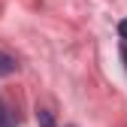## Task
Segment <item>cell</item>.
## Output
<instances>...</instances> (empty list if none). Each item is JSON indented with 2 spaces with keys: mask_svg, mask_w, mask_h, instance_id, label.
<instances>
[{
  "mask_svg": "<svg viewBox=\"0 0 127 127\" xmlns=\"http://www.w3.org/2000/svg\"><path fill=\"white\" fill-rule=\"evenodd\" d=\"M0 127H9V118H6V112H3V106H0Z\"/></svg>",
  "mask_w": 127,
  "mask_h": 127,
  "instance_id": "obj_4",
  "label": "cell"
},
{
  "mask_svg": "<svg viewBox=\"0 0 127 127\" xmlns=\"http://www.w3.org/2000/svg\"><path fill=\"white\" fill-rule=\"evenodd\" d=\"M36 121H39V127H58L55 124V115L49 112V109H36Z\"/></svg>",
  "mask_w": 127,
  "mask_h": 127,
  "instance_id": "obj_2",
  "label": "cell"
},
{
  "mask_svg": "<svg viewBox=\"0 0 127 127\" xmlns=\"http://www.w3.org/2000/svg\"><path fill=\"white\" fill-rule=\"evenodd\" d=\"M15 70H18L15 58H12V55H6V52H0V79H3V76H12Z\"/></svg>",
  "mask_w": 127,
  "mask_h": 127,
  "instance_id": "obj_1",
  "label": "cell"
},
{
  "mask_svg": "<svg viewBox=\"0 0 127 127\" xmlns=\"http://www.w3.org/2000/svg\"><path fill=\"white\" fill-rule=\"evenodd\" d=\"M118 36L127 42V18H121V21H118Z\"/></svg>",
  "mask_w": 127,
  "mask_h": 127,
  "instance_id": "obj_3",
  "label": "cell"
},
{
  "mask_svg": "<svg viewBox=\"0 0 127 127\" xmlns=\"http://www.w3.org/2000/svg\"><path fill=\"white\" fill-rule=\"evenodd\" d=\"M121 61H124V67H127V45H121Z\"/></svg>",
  "mask_w": 127,
  "mask_h": 127,
  "instance_id": "obj_5",
  "label": "cell"
}]
</instances>
